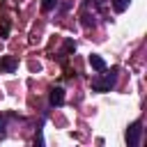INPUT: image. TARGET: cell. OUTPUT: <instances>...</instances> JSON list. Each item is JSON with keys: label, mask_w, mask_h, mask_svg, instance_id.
<instances>
[{"label": "cell", "mask_w": 147, "mask_h": 147, "mask_svg": "<svg viewBox=\"0 0 147 147\" xmlns=\"http://www.w3.org/2000/svg\"><path fill=\"white\" fill-rule=\"evenodd\" d=\"M140 138H142V122H133L129 129H126V142L129 147H138L140 145Z\"/></svg>", "instance_id": "2"}, {"label": "cell", "mask_w": 147, "mask_h": 147, "mask_svg": "<svg viewBox=\"0 0 147 147\" xmlns=\"http://www.w3.org/2000/svg\"><path fill=\"white\" fill-rule=\"evenodd\" d=\"M60 0H41V11H53Z\"/></svg>", "instance_id": "9"}, {"label": "cell", "mask_w": 147, "mask_h": 147, "mask_svg": "<svg viewBox=\"0 0 147 147\" xmlns=\"http://www.w3.org/2000/svg\"><path fill=\"white\" fill-rule=\"evenodd\" d=\"M117 67H113L110 71L108 69H103V71H99L94 78H92V90L94 92H101V94H106V92H110L113 87H115V83H117Z\"/></svg>", "instance_id": "1"}, {"label": "cell", "mask_w": 147, "mask_h": 147, "mask_svg": "<svg viewBox=\"0 0 147 147\" xmlns=\"http://www.w3.org/2000/svg\"><path fill=\"white\" fill-rule=\"evenodd\" d=\"M90 67L94 69V71H103V69H108V64H106V60L101 57V55H90Z\"/></svg>", "instance_id": "5"}, {"label": "cell", "mask_w": 147, "mask_h": 147, "mask_svg": "<svg viewBox=\"0 0 147 147\" xmlns=\"http://www.w3.org/2000/svg\"><path fill=\"white\" fill-rule=\"evenodd\" d=\"M85 28H90V25H94V14L90 16V14H83V21H80Z\"/></svg>", "instance_id": "10"}, {"label": "cell", "mask_w": 147, "mask_h": 147, "mask_svg": "<svg viewBox=\"0 0 147 147\" xmlns=\"http://www.w3.org/2000/svg\"><path fill=\"white\" fill-rule=\"evenodd\" d=\"M64 103V90L62 87H53L51 92H48V106H62Z\"/></svg>", "instance_id": "4"}, {"label": "cell", "mask_w": 147, "mask_h": 147, "mask_svg": "<svg viewBox=\"0 0 147 147\" xmlns=\"http://www.w3.org/2000/svg\"><path fill=\"white\" fill-rule=\"evenodd\" d=\"M16 67H18V60H16L14 55H5V57H0V74H14Z\"/></svg>", "instance_id": "3"}, {"label": "cell", "mask_w": 147, "mask_h": 147, "mask_svg": "<svg viewBox=\"0 0 147 147\" xmlns=\"http://www.w3.org/2000/svg\"><path fill=\"white\" fill-rule=\"evenodd\" d=\"M7 34H9V21H5V23H2V28H0V37H2V39H7Z\"/></svg>", "instance_id": "11"}, {"label": "cell", "mask_w": 147, "mask_h": 147, "mask_svg": "<svg viewBox=\"0 0 147 147\" xmlns=\"http://www.w3.org/2000/svg\"><path fill=\"white\" fill-rule=\"evenodd\" d=\"M11 117H14V115H5V113H0V138L7 136V122H9Z\"/></svg>", "instance_id": "8"}, {"label": "cell", "mask_w": 147, "mask_h": 147, "mask_svg": "<svg viewBox=\"0 0 147 147\" xmlns=\"http://www.w3.org/2000/svg\"><path fill=\"white\" fill-rule=\"evenodd\" d=\"M110 5H113V9H115L117 14H122V11H126V9H129L131 0H110Z\"/></svg>", "instance_id": "6"}, {"label": "cell", "mask_w": 147, "mask_h": 147, "mask_svg": "<svg viewBox=\"0 0 147 147\" xmlns=\"http://www.w3.org/2000/svg\"><path fill=\"white\" fill-rule=\"evenodd\" d=\"M74 51H76V44H74V39H67V41H64V46H62V51L57 53V57H64L67 53H74Z\"/></svg>", "instance_id": "7"}, {"label": "cell", "mask_w": 147, "mask_h": 147, "mask_svg": "<svg viewBox=\"0 0 147 147\" xmlns=\"http://www.w3.org/2000/svg\"><path fill=\"white\" fill-rule=\"evenodd\" d=\"M83 2H85V5H96V7H99L103 0H83Z\"/></svg>", "instance_id": "12"}]
</instances>
